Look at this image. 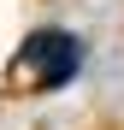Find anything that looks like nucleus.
I'll list each match as a JSON object with an SVG mask.
<instances>
[{"label":"nucleus","mask_w":124,"mask_h":130,"mask_svg":"<svg viewBox=\"0 0 124 130\" xmlns=\"http://www.w3.org/2000/svg\"><path fill=\"white\" fill-rule=\"evenodd\" d=\"M24 65L36 71L41 89H59V83L77 77V65H83V41L65 36V30H41V36L24 41Z\"/></svg>","instance_id":"f257e3e1"}]
</instances>
